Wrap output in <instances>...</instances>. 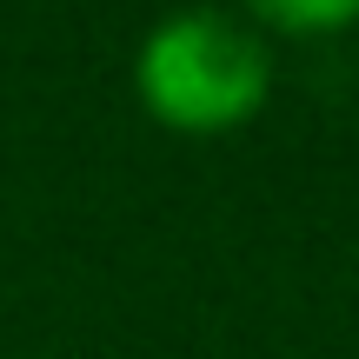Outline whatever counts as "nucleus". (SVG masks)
Segmentation results:
<instances>
[{"label": "nucleus", "instance_id": "f03ea898", "mask_svg": "<svg viewBox=\"0 0 359 359\" xmlns=\"http://www.w3.org/2000/svg\"><path fill=\"white\" fill-rule=\"evenodd\" d=\"M240 13L259 34H299V40H326L359 27V0H240Z\"/></svg>", "mask_w": 359, "mask_h": 359}, {"label": "nucleus", "instance_id": "f257e3e1", "mask_svg": "<svg viewBox=\"0 0 359 359\" xmlns=\"http://www.w3.org/2000/svg\"><path fill=\"white\" fill-rule=\"evenodd\" d=\"M273 93V47L246 13L173 7L133 53V100L167 133H233Z\"/></svg>", "mask_w": 359, "mask_h": 359}]
</instances>
